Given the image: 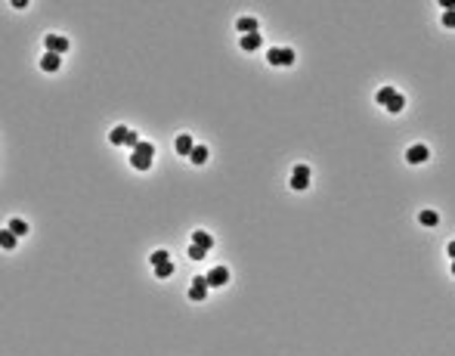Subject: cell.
I'll return each instance as SVG.
<instances>
[{
    "label": "cell",
    "instance_id": "1",
    "mask_svg": "<svg viewBox=\"0 0 455 356\" xmlns=\"http://www.w3.org/2000/svg\"><path fill=\"white\" fill-rule=\"evenodd\" d=\"M310 186V167L307 164H294V170H291V189L303 192Z\"/></svg>",
    "mask_w": 455,
    "mask_h": 356
},
{
    "label": "cell",
    "instance_id": "2",
    "mask_svg": "<svg viewBox=\"0 0 455 356\" xmlns=\"http://www.w3.org/2000/svg\"><path fill=\"white\" fill-rule=\"evenodd\" d=\"M43 47H46V53L62 56V53L68 50V40L62 38V34H46V38H43Z\"/></svg>",
    "mask_w": 455,
    "mask_h": 356
},
{
    "label": "cell",
    "instance_id": "3",
    "mask_svg": "<svg viewBox=\"0 0 455 356\" xmlns=\"http://www.w3.org/2000/svg\"><path fill=\"white\" fill-rule=\"evenodd\" d=\"M207 276H195L192 279V288H189V301H205V294H207Z\"/></svg>",
    "mask_w": 455,
    "mask_h": 356
},
{
    "label": "cell",
    "instance_id": "4",
    "mask_svg": "<svg viewBox=\"0 0 455 356\" xmlns=\"http://www.w3.org/2000/svg\"><path fill=\"white\" fill-rule=\"evenodd\" d=\"M427 158H430V152H427V146H421V143L412 146L409 152H406V161H409V164H424Z\"/></svg>",
    "mask_w": 455,
    "mask_h": 356
},
{
    "label": "cell",
    "instance_id": "5",
    "mask_svg": "<svg viewBox=\"0 0 455 356\" xmlns=\"http://www.w3.org/2000/svg\"><path fill=\"white\" fill-rule=\"evenodd\" d=\"M229 282V270L226 267H214L211 273H207V285L211 288H220V285H226Z\"/></svg>",
    "mask_w": 455,
    "mask_h": 356
},
{
    "label": "cell",
    "instance_id": "6",
    "mask_svg": "<svg viewBox=\"0 0 455 356\" xmlns=\"http://www.w3.org/2000/svg\"><path fill=\"white\" fill-rule=\"evenodd\" d=\"M173 146H177V152H180L183 158H189V155H192V149H195V143H192V136H189V133H180Z\"/></svg>",
    "mask_w": 455,
    "mask_h": 356
},
{
    "label": "cell",
    "instance_id": "7",
    "mask_svg": "<svg viewBox=\"0 0 455 356\" xmlns=\"http://www.w3.org/2000/svg\"><path fill=\"white\" fill-rule=\"evenodd\" d=\"M192 245L211 251V248H214V236H207V233H202V229H195V233H192Z\"/></svg>",
    "mask_w": 455,
    "mask_h": 356
},
{
    "label": "cell",
    "instance_id": "8",
    "mask_svg": "<svg viewBox=\"0 0 455 356\" xmlns=\"http://www.w3.org/2000/svg\"><path fill=\"white\" fill-rule=\"evenodd\" d=\"M236 28H239L242 34H257V28H260V25H257V19H251V16H242V19L236 22Z\"/></svg>",
    "mask_w": 455,
    "mask_h": 356
},
{
    "label": "cell",
    "instance_id": "9",
    "mask_svg": "<svg viewBox=\"0 0 455 356\" xmlns=\"http://www.w3.org/2000/svg\"><path fill=\"white\" fill-rule=\"evenodd\" d=\"M127 133H130V130H127L124 124H118V127L109 133V143H112V146H124V143H127Z\"/></svg>",
    "mask_w": 455,
    "mask_h": 356
},
{
    "label": "cell",
    "instance_id": "10",
    "mask_svg": "<svg viewBox=\"0 0 455 356\" xmlns=\"http://www.w3.org/2000/svg\"><path fill=\"white\" fill-rule=\"evenodd\" d=\"M59 56H56V53H43V59H41V68H43V72H56V68H59Z\"/></svg>",
    "mask_w": 455,
    "mask_h": 356
},
{
    "label": "cell",
    "instance_id": "11",
    "mask_svg": "<svg viewBox=\"0 0 455 356\" xmlns=\"http://www.w3.org/2000/svg\"><path fill=\"white\" fill-rule=\"evenodd\" d=\"M257 47H260V34H245L242 38V50L245 53H254Z\"/></svg>",
    "mask_w": 455,
    "mask_h": 356
},
{
    "label": "cell",
    "instance_id": "12",
    "mask_svg": "<svg viewBox=\"0 0 455 356\" xmlns=\"http://www.w3.org/2000/svg\"><path fill=\"white\" fill-rule=\"evenodd\" d=\"M384 109H387L390 115L403 112V109H406V96H403V93H396V96H393V99H390V102H387V106H384Z\"/></svg>",
    "mask_w": 455,
    "mask_h": 356
},
{
    "label": "cell",
    "instance_id": "13",
    "mask_svg": "<svg viewBox=\"0 0 455 356\" xmlns=\"http://www.w3.org/2000/svg\"><path fill=\"white\" fill-rule=\"evenodd\" d=\"M130 164H133L136 170H149V167H152V158H146V155L133 152V155H130Z\"/></svg>",
    "mask_w": 455,
    "mask_h": 356
},
{
    "label": "cell",
    "instance_id": "14",
    "mask_svg": "<svg viewBox=\"0 0 455 356\" xmlns=\"http://www.w3.org/2000/svg\"><path fill=\"white\" fill-rule=\"evenodd\" d=\"M189 161H192V164H205V161H207V146H195L192 155H189Z\"/></svg>",
    "mask_w": 455,
    "mask_h": 356
},
{
    "label": "cell",
    "instance_id": "15",
    "mask_svg": "<svg viewBox=\"0 0 455 356\" xmlns=\"http://www.w3.org/2000/svg\"><path fill=\"white\" fill-rule=\"evenodd\" d=\"M393 96H396V90H393V87H381V90H378V93H375V99H378V106H387V102H390Z\"/></svg>",
    "mask_w": 455,
    "mask_h": 356
},
{
    "label": "cell",
    "instance_id": "16",
    "mask_svg": "<svg viewBox=\"0 0 455 356\" xmlns=\"http://www.w3.org/2000/svg\"><path fill=\"white\" fill-rule=\"evenodd\" d=\"M0 245H3V251H13L16 248V233L3 229V233H0Z\"/></svg>",
    "mask_w": 455,
    "mask_h": 356
},
{
    "label": "cell",
    "instance_id": "17",
    "mask_svg": "<svg viewBox=\"0 0 455 356\" xmlns=\"http://www.w3.org/2000/svg\"><path fill=\"white\" fill-rule=\"evenodd\" d=\"M418 220H421L424 226H437L440 223V214L437 211H421V214H418Z\"/></svg>",
    "mask_w": 455,
    "mask_h": 356
},
{
    "label": "cell",
    "instance_id": "18",
    "mask_svg": "<svg viewBox=\"0 0 455 356\" xmlns=\"http://www.w3.org/2000/svg\"><path fill=\"white\" fill-rule=\"evenodd\" d=\"M9 233L25 236V233H28V223H25V220H9Z\"/></svg>",
    "mask_w": 455,
    "mask_h": 356
},
{
    "label": "cell",
    "instance_id": "19",
    "mask_svg": "<svg viewBox=\"0 0 455 356\" xmlns=\"http://www.w3.org/2000/svg\"><path fill=\"white\" fill-rule=\"evenodd\" d=\"M133 152H139V155H146V158H152V155H155V146H152V143H143V140H139V146L133 149Z\"/></svg>",
    "mask_w": 455,
    "mask_h": 356
},
{
    "label": "cell",
    "instance_id": "20",
    "mask_svg": "<svg viewBox=\"0 0 455 356\" xmlns=\"http://www.w3.org/2000/svg\"><path fill=\"white\" fill-rule=\"evenodd\" d=\"M155 273H158V279H167V276L173 273V263H170V260H167V263H158Z\"/></svg>",
    "mask_w": 455,
    "mask_h": 356
},
{
    "label": "cell",
    "instance_id": "21",
    "mask_svg": "<svg viewBox=\"0 0 455 356\" xmlns=\"http://www.w3.org/2000/svg\"><path fill=\"white\" fill-rule=\"evenodd\" d=\"M189 257H192V260H205V257H207V251H205V248H198V245H189Z\"/></svg>",
    "mask_w": 455,
    "mask_h": 356
},
{
    "label": "cell",
    "instance_id": "22",
    "mask_svg": "<svg viewBox=\"0 0 455 356\" xmlns=\"http://www.w3.org/2000/svg\"><path fill=\"white\" fill-rule=\"evenodd\" d=\"M167 260H170L167 251H155V254H152V267H158V263H167Z\"/></svg>",
    "mask_w": 455,
    "mask_h": 356
},
{
    "label": "cell",
    "instance_id": "23",
    "mask_svg": "<svg viewBox=\"0 0 455 356\" xmlns=\"http://www.w3.org/2000/svg\"><path fill=\"white\" fill-rule=\"evenodd\" d=\"M266 59H270V65H282V50H270Z\"/></svg>",
    "mask_w": 455,
    "mask_h": 356
},
{
    "label": "cell",
    "instance_id": "24",
    "mask_svg": "<svg viewBox=\"0 0 455 356\" xmlns=\"http://www.w3.org/2000/svg\"><path fill=\"white\" fill-rule=\"evenodd\" d=\"M443 25H446V28H455V13H443Z\"/></svg>",
    "mask_w": 455,
    "mask_h": 356
},
{
    "label": "cell",
    "instance_id": "25",
    "mask_svg": "<svg viewBox=\"0 0 455 356\" xmlns=\"http://www.w3.org/2000/svg\"><path fill=\"white\" fill-rule=\"evenodd\" d=\"M124 146H133V149H136V146H139V136L130 130V133H127V143H124Z\"/></svg>",
    "mask_w": 455,
    "mask_h": 356
},
{
    "label": "cell",
    "instance_id": "26",
    "mask_svg": "<svg viewBox=\"0 0 455 356\" xmlns=\"http://www.w3.org/2000/svg\"><path fill=\"white\" fill-rule=\"evenodd\" d=\"M446 254H449V257L455 260V242H449V248H446Z\"/></svg>",
    "mask_w": 455,
    "mask_h": 356
},
{
    "label": "cell",
    "instance_id": "27",
    "mask_svg": "<svg viewBox=\"0 0 455 356\" xmlns=\"http://www.w3.org/2000/svg\"><path fill=\"white\" fill-rule=\"evenodd\" d=\"M452 276H455V260H452Z\"/></svg>",
    "mask_w": 455,
    "mask_h": 356
}]
</instances>
